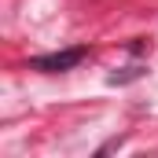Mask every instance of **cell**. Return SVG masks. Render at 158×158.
<instances>
[{"instance_id":"obj_2","label":"cell","mask_w":158,"mask_h":158,"mask_svg":"<svg viewBox=\"0 0 158 158\" xmlns=\"http://www.w3.org/2000/svg\"><path fill=\"white\" fill-rule=\"evenodd\" d=\"M140 74H143V66H129V74H110V85H125V81L140 77Z\"/></svg>"},{"instance_id":"obj_1","label":"cell","mask_w":158,"mask_h":158,"mask_svg":"<svg viewBox=\"0 0 158 158\" xmlns=\"http://www.w3.org/2000/svg\"><path fill=\"white\" fill-rule=\"evenodd\" d=\"M88 59V44H74V48H63V52H48V55H37L30 59V70H40V74H66Z\"/></svg>"}]
</instances>
